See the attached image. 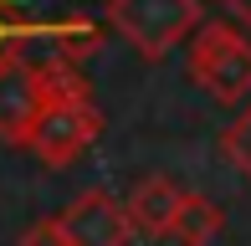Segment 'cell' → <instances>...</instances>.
<instances>
[{
    "mask_svg": "<svg viewBox=\"0 0 251 246\" xmlns=\"http://www.w3.org/2000/svg\"><path fill=\"white\" fill-rule=\"evenodd\" d=\"M41 87H47V103H41L36 123H31L26 149L36 154L47 170H62L77 154H87L102 133V113L87 98L82 72H41Z\"/></svg>",
    "mask_w": 251,
    "mask_h": 246,
    "instance_id": "6da1fadb",
    "label": "cell"
},
{
    "mask_svg": "<svg viewBox=\"0 0 251 246\" xmlns=\"http://www.w3.org/2000/svg\"><path fill=\"white\" fill-rule=\"evenodd\" d=\"M190 77L215 103H251V41L231 21H205L190 41Z\"/></svg>",
    "mask_w": 251,
    "mask_h": 246,
    "instance_id": "7a4b0ae2",
    "label": "cell"
},
{
    "mask_svg": "<svg viewBox=\"0 0 251 246\" xmlns=\"http://www.w3.org/2000/svg\"><path fill=\"white\" fill-rule=\"evenodd\" d=\"M108 26L144 62H159L200 26V0H108Z\"/></svg>",
    "mask_w": 251,
    "mask_h": 246,
    "instance_id": "3957f363",
    "label": "cell"
},
{
    "mask_svg": "<svg viewBox=\"0 0 251 246\" xmlns=\"http://www.w3.org/2000/svg\"><path fill=\"white\" fill-rule=\"evenodd\" d=\"M102 47V31L93 21H47V26H16L10 57L31 72H77V62Z\"/></svg>",
    "mask_w": 251,
    "mask_h": 246,
    "instance_id": "277c9868",
    "label": "cell"
},
{
    "mask_svg": "<svg viewBox=\"0 0 251 246\" xmlns=\"http://www.w3.org/2000/svg\"><path fill=\"white\" fill-rule=\"evenodd\" d=\"M67 246H128L133 241V216L123 200H113L108 190H82L72 205L56 216Z\"/></svg>",
    "mask_w": 251,
    "mask_h": 246,
    "instance_id": "5b68a950",
    "label": "cell"
},
{
    "mask_svg": "<svg viewBox=\"0 0 251 246\" xmlns=\"http://www.w3.org/2000/svg\"><path fill=\"white\" fill-rule=\"evenodd\" d=\"M41 103H47L41 72H31L26 62L5 57V62H0V139H5V144H21V149H26L31 123H36Z\"/></svg>",
    "mask_w": 251,
    "mask_h": 246,
    "instance_id": "8992f818",
    "label": "cell"
},
{
    "mask_svg": "<svg viewBox=\"0 0 251 246\" xmlns=\"http://www.w3.org/2000/svg\"><path fill=\"white\" fill-rule=\"evenodd\" d=\"M123 205H128L133 226H139L144 236H169V231H175L179 205H185V190L169 180V174H144V180L128 190Z\"/></svg>",
    "mask_w": 251,
    "mask_h": 246,
    "instance_id": "52a82bcc",
    "label": "cell"
},
{
    "mask_svg": "<svg viewBox=\"0 0 251 246\" xmlns=\"http://www.w3.org/2000/svg\"><path fill=\"white\" fill-rule=\"evenodd\" d=\"M221 226H226V216H221V205H215L210 195H195V190H185V205H179V216H175V236L179 246H210L215 236H221Z\"/></svg>",
    "mask_w": 251,
    "mask_h": 246,
    "instance_id": "ba28073f",
    "label": "cell"
},
{
    "mask_svg": "<svg viewBox=\"0 0 251 246\" xmlns=\"http://www.w3.org/2000/svg\"><path fill=\"white\" fill-rule=\"evenodd\" d=\"M221 154L251 180V103L236 113V123H226V128H221Z\"/></svg>",
    "mask_w": 251,
    "mask_h": 246,
    "instance_id": "9c48e42d",
    "label": "cell"
},
{
    "mask_svg": "<svg viewBox=\"0 0 251 246\" xmlns=\"http://www.w3.org/2000/svg\"><path fill=\"white\" fill-rule=\"evenodd\" d=\"M21 246H67V236H62V226H56V216H47V221H31V226L21 231Z\"/></svg>",
    "mask_w": 251,
    "mask_h": 246,
    "instance_id": "30bf717a",
    "label": "cell"
},
{
    "mask_svg": "<svg viewBox=\"0 0 251 246\" xmlns=\"http://www.w3.org/2000/svg\"><path fill=\"white\" fill-rule=\"evenodd\" d=\"M10 47H16V26H10V16H5V5H0V62L10 57Z\"/></svg>",
    "mask_w": 251,
    "mask_h": 246,
    "instance_id": "8fae6325",
    "label": "cell"
},
{
    "mask_svg": "<svg viewBox=\"0 0 251 246\" xmlns=\"http://www.w3.org/2000/svg\"><path fill=\"white\" fill-rule=\"evenodd\" d=\"M226 10H231L236 21H241V26H251V0H221Z\"/></svg>",
    "mask_w": 251,
    "mask_h": 246,
    "instance_id": "7c38bea8",
    "label": "cell"
},
{
    "mask_svg": "<svg viewBox=\"0 0 251 246\" xmlns=\"http://www.w3.org/2000/svg\"><path fill=\"white\" fill-rule=\"evenodd\" d=\"M0 5H5V10H16V5H21V0H0Z\"/></svg>",
    "mask_w": 251,
    "mask_h": 246,
    "instance_id": "4fadbf2b",
    "label": "cell"
}]
</instances>
